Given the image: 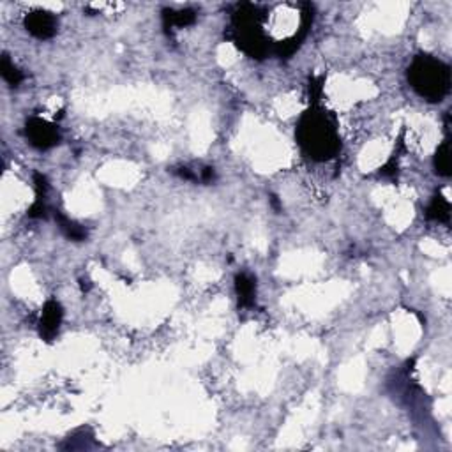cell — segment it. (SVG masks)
Segmentation results:
<instances>
[{
  "instance_id": "obj_15",
  "label": "cell",
  "mask_w": 452,
  "mask_h": 452,
  "mask_svg": "<svg viewBox=\"0 0 452 452\" xmlns=\"http://www.w3.org/2000/svg\"><path fill=\"white\" fill-rule=\"evenodd\" d=\"M88 288H90V281H88V279H81V290H84V292H85V290H88Z\"/></svg>"
},
{
  "instance_id": "obj_5",
  "label": "cell",
  "mask_w": 452,
  "mask_h": 452,
  "mask_svg": "<svg viewBox=\"0 0 452 452\" xmlns=\"http://www.w3.org/2000/svg\"><path fill=\"white\" fill-rule=\"evenodd\" d=\"M27 32L38 39H50L57 34V18L48 11H32L25 16Z\"/></svg>"
},
{
  "instance_id": "obj_9",
  "label": "cell",
  "mask_w": 452,
  "mask_h": 452,
  "mask_svg": "<svg viewBox=\"0 0 452 452\" xmlns=\"http://www.w3.org/2000/svg\"><path fill=\"white\" fill-rule=\"evenodd\" d=\"M53 216L57 225H59L60 231L66 235L67 239L75 240V242H81V240L87 239V230H85L84 226L78 225V223L73 221V219H69L67 216H64V214L59 212V210H57Z\"/></svg>"
},
{
  "instance_id": "obj_7",
  "label": "cell",
  "mask_w": 452,
  "mask_h": 452,
  "mask_svg": "<svg viewBox=\"0 0 452 452\" xmlns=\"http://www.w3.org/2000/svg\"><path fill=\"white\" fill-rule=\"evenodd\" d=\"M235 292L240 307H253L256 301V279L247 273L235 276Z\"/></svg>"
},
{
  "instance_id": "obj_6",
  "label": "cell",
  "mask_w": 452,
  "mask_h": 452,
  "mask_svg": "<svg viewBox=\"0 0 452 452\" xmlns=\"http://www.w3.org/2000/svg\"><path fill=\"white\" fill-rule=\"evenodd\" d=\"M64 318V311L57 301H48L42 307L41 318H39V336L45 341H51L60 329Z\"/></svg>"
},
{
  "instance_id": "obj_11",
  "label": "cell",
  "mask_w": 452,
  "mask_h": 452,
  "mask_svg": "<svg viewBox=\"0 0 452 452\" xmlns=\"http://www.w3.org/2000/svg\"><path fill=\"white\" fill-rule=\"evenodd\" d=\"M433 166H435V172L442 177H451V143L449 140H445L442 145L438 147V151L435 154V160H433Z\"/></svg>"
},
{
  "instance_id": "obj_10",
  "label": "cell",
  "mask_w": 452,
  "mask_h": 452,
  "mask_svg": "<svg viewBox=\"0 0 452 452\" xmlns=\"http://www.w3.org/2000/svg\"><path fill=\"white\" fill-rule=\"evenodd\" d=\"M426 216L427 219H433V221L447 223L451 218V203L442 194H435L431 203L427 205Z\"/></svg>"
},
{
  "instance_id": "obj_8",
  "label": "cell",
  "mask_w": 452,
  "mask_h": 452,
  "mask_svg": "<svg viewBox=\"0 0 452 452\" xmlns=\"http://www.w3.org/2000/svg\"><path fill=\"white\" fill-rule=\"evenodd\" d=\"M194 21H197V13H194L193 9H182V11H168L164 9L163 11V27L166 32H172L175 27L179 29H184V27L193 25Z\"/></svg>"
},
{
  "instance_id": "obj_2",
  "label": "cell",
  "mask_w": 452,
  "mask_h": 452,
  "mask_svg": "<svg viewBox=\"0 0 452 452\" xmlns=\"http://www.w3.org/2000/svg\"><path fill=\"white\" fill-rule=\"evenodd\" d=\"M265 18L267 14L264 9L255 4L239 5L231 16V39L253 59H264L268 53H273V42L268 41L264 32Z\"/></svg>"
},
{
  "instance_id": "obj_1",
  "label": "cell",
  "mask_w": 452,
  "mask_h": 452,
  "mask_svg": "<svg viewBox=\"0 0 452 452\" xmlns=\"http://www.w3.org/2000/svg\"><path fill=\"white\" fill-rule=\"evenodd\" d=\"M297 142L304 154L314 161H327L339 152V136L334 124L318 105H311L299 118Z\"/></svg>"
},
{
  "instance_id": "obj_3",
  "label": "cell",
  "mask_w": 452,
  "mask_h": 452,
  "mask_svg": "<svg viewBox=\"0 0 452 452\" xmlns=\"http://www.w3.org/2000/svg\"><path fill=\"white\" fill-rule=\"evenodd\" d=\"M408 81L429 103H440L451 90V69L431 55H419L408 67Z\"/></svg>"
},
{
  "instance_id": "obj_13",
  "label": "cell",
  "mask_w": 452,
  "mask_h": 452,
  "mask_svg": "<svg viewBox=\"0 0 452 452\" xmlns=\"http://www.w3.org/2000/svg\"><path fill=\"white\" fill-rule=\"evenodd\" d=\"M47 212H48L47 201H45V200H36L32 203V207L29 209V218H32V219L47 218Z\"/></svg>"
},
{
  "instance_id": "obj_14",
  "label": "cell",
  "mask_w": 452,
  "mask_h": 452,
  "mask_svg": "<svg viewBox=\"0 0 452 452\" xmlns=\"http://www.w3.org/2000/svg\"><path fill=\"white\" fill-rule=\"evenodd\" d=\"M200 180L203 182V184H212L214 180H216V172H214V168H210V166L203 168L200 173Z\"/></svg>"
},
{
  "instance_id": "obj_12",
  "label": "cell",
  "mask_w": 452,
  "mask_h": 452,
  "mask_svg": "<svg viewBox=\"0 0 452 452\" xmlns=\"http://www.w3.org/2000/svg\"><path fill=\"white\" fill-rule=\"evenodd\" d=\"M0 75H2V78H4V81L9 87H18V85L23 81V73L11 62L8 55H2V60H0Z\"/></svg>"
},
{
  "instance_id": "obj_4",
  "label": "cell",
  "mask_w": 452,
  "mask_h": 452,
  "mask_svg": "<svg viewBox=\"0 0 452 452\" xmlns=\"http://www.w3.org/2000/svg\"><path fill=\"white\" fill-rule=\"evenodd\" d=\"M25 136L30 145L39 149V151H48L51 147L59 145L60 142L59 127L39 117H30L27 121Z\"/></svg>"
}]
</instances>
